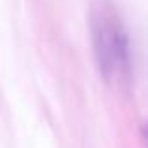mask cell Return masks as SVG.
Listing matches in <instances>:
<instances>
[{"mask_svg": "<svg viewBox=\"0 0 148 148\" xmlns=\"http://www.w3.org/2000/svg\"><path fill=\"white\" fill-rule=\"evenodd\" d=\"M92 38L98 68L105 79H111L127 66V36L116 17L101 13L92 21Z\"/></svg>", "mask_w": 148, "mask_h": 148, "instance_id": "cell-1", "label": "cell"}]
</instances>
